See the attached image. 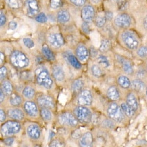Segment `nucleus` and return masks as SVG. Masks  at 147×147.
Returning a JSON list of instances; mask_svg holds the SVG:
<instances>
[{"mask_svg":"<svg viewBox=\"0 0 147 147\" xmlns=\"http://www.w3.org/2000/svg\"><path fill=\"white\" fill-rule=\"evenodd\" d=\"M82 30H83L84 32H86V33H88L89 31H90V30H89V27H88V25L87 22H84V23L82 24Z\"/></svg>","mask_w":147,"mask_h":147,"instance_id":"obj_51","label":"nucleus"},{"mask_svg":"<svg viewBox=\"0 0 147 147\" xmlns=\"http://www.w3.org/2000/svg\"><path fill=\"white\" fill-rule=\"evenodd\" d=\"M95 10L91 5H85L81 10V17L84 22L90 23L93 22L95 18Z\"/></svg>","mask_w":147,"mask_h":147,"instance_id":"obj_12","label":"nucleus"},{"mask_svg":"<svg viewBox=\"0 0 147 147\" xmlns=\"http://www.w3.org/2000/svg\"><path fill=\"white\" fill-rule=\"evenodd\" d=\"M10 103L13 107H18L22 103V98L20 95H18L16 93H13L10 96Z\"/></svg>","mask_w":147,"mask_h":147,"instance_id":"obj_31","label":"nucleus"},{"mask_svg":"<svg viewBox=\"0 0 147 147\" xmlns=\"http://www.w3.org/2000/svg\"><path fill=\"white\" fill-rule=\"evenodd\" d=\"M136 54L138 57L140 59H147V46L141 45L136 49Z\"/></svg>","mask_w":147,"mask_h":147,"instance_id":"obj_35","label":"nucleus"},{"mask_svg":"<svg viewBox=\"0 0 147 147\" xmlns=\"http://www.w3.org/2000/svg\"><path fill=\"white\" fill-rule=\"evenodd\" d=\"M6 113L5 112V110L3 109H0V121L1 122H5V119H6Z\"/></svg>","mask_w":147,"mask_h":147,"instance_id":"obj_48","label":"nucleus"},{"mask_svg":"<svg viewBox=\"0 0 147 147\" xmlns=\"http://www.w3.org/2000/svg\"><path fill=\"white\" fill-rule=\"evenodd\" d=\"M35 147H40V146L39 145V144H36V145L35 146Z\"/></svg>","mask_w":147,"mask_h":147,"instance_id":"obj_57","label":"nucleus"},{"mask_svg":"<svg viewBox=\"0 0 147 147\" xmlns=\"http://www.w3.org/2000/svg\"><path fill=\"white\" fill-rule=\"evenodd\" d=\"M13 142H14V138L13 137L6 138L4 139L3 140L4 144H5L6 146H9L13 144Z\"/></svg>","mask_w":147,"mask_h":147,"instance_id":"obj_47","label":"nucleus"},{"mask_svg":"<svg viewBox=\"0 0 147 147\" xmlns=\"http://www.w3.org/2000/svg\"><path fill=\"white\" fill-rule=\"evenodd\" d=\"M107 20V17H106L105 13H98L95 16L94 22H95V24L96 27H99V28H102V27H103L104 26H105Z\"/></svg>","mask_w":147,"mask_h":147,"instance_id":"obj_27","label":"nucleus"},{"mask_svg":"<svg viewBox=\"0 0 147 147\" xmlns=\"http://www.w3.org/2000/svg\"><path fill=\"white\" fill-rule=\"evenodd\" d=\"M145 70H146V73H147V62H146V69H145Z\"/></svg>","mask_w":147,"mask_h":147,"instance_id":"obj_56","label":"nucleus"},{"mask_svg":"<svg viewBox=\"0 0 147 147\" xmlns=\"http://www.w3.org/2000/svg\"><path fill=\"white\" fill-rule=\"evenodd\" d=\"M48 42L52 47L55 48H60L65 44L63 36L59 32H53L48 36Z\"/></svg>","mask_w":147,"mask_h":147,"instance_id":"obj_11","label":"nucleus"},{"mask_svg":"<svg viewBox=\"0 0 147 147\" xmlns=\"http://www.w3.org/2000/svg\"><path fill=\"white\" fill-rule=\"evenodd\" d=\"M40 115L41 116L42 119L45 121H49L52 119V113L51 112L50 109L46 108V107L40 108Z\"/></svg>","mask_w":147,"mask_h":147,"instance_id":"obj_32","label":"nucleus"},{"mask_svg":"<svg viewBox=\"0 0 147 147\" xmlns=\"http://www.w3.org/2000/svg\"><path fill=\"white\" fill-rule=\"evenodd\" d=\"M144 26L145 27V28L147 30V15L146 16L145 18L144 19Z\"/></svg>","mask_w":147,"mask_h":147,"instance_id":"obj_53","label":"nucleus"},{"mask_svg":"<svg viewBox=\"0 0 147 147\" xmlns=\"http://www.w3.org/2000/svg\"><path fill=\"white\" fill-rule=\"evenodd\" d=\"M67 60L69 61V63L71 64L73 68H74L75 69H80L82 65H81L80 61L77 59V57L76 56L73 55L71 53L67 54L66 55Z\"/></svg>","mask_w":147,"mask_h":147,"instance_id":"obj_26","label":"nucleus"},{"mask_svg":"<svg viewBox=\"0 0 147 147\" xmlns=\"http://www.w3.org/2000/svg\"><path fill=\"white\" fill-rule=\"evenodd\" d=\"M5 93L2 90V89L1 88V90H0V102L1 103H2L4 102V100H5Z\"/></svg>","mask_w":147,"mask_h":147,"instance_id":"obj_52","label":"nucleus"},{"mask_svg":"<svg viewBox=\"0 0 147 147\" xmlns=\"http://www.w3.org/2000/svg\"><path fill=\"white\" fill-rule=\"evenodd\" d=\"M64 143L59 139H54L49 144V147H64Z\"/></svg>","mask_w":147,"mask_h":147,"instance_id":"obj_42","label":"nucleus"},{"mask_svg":"<svg viewBox=\"0 0 147 147\" xmlns=\"http://www.w3.org/2000/svg\"><path fill=\"white\" fill-rule=\"evenodd\" d=\"M22 95L23 96H24L26 99H33L35 96V90L34 88H32V86H30V85H27L26 87H24V88L22 90Z\"/></svg>","mask_w":147,"mask_h":147,"instance_id":"obj_29","label":"nucleus"},{"mask_svg":"<svg viewBox=\"0 0 147 147\" xmlns=\"http://www.w3.org/2000/svg\"><path fill=\"white\" fill-rule=\"evenodd\" d=\"M58 121L60 124L69 127H76L78 124V120L74 114L70 112H63L58 116Z\"/></svg>","mask_w":147,"mask_h":147,"instance_id":"obj_7","label":"nucleus"},{"mask_svg":"<svg viewBox=\"0 0 147 147\" xmlns=\"http://www.w3.org/2000/svg\"><path fill=\"white\" fill-rule=\"evenodd\" d=\"M132 21L130 16L125 13L119 14L115 16V19H114L115 25L121 29L129 28L132 25Z\"/></svg>","mask_w":147,"mask_h":147,"instance_id":"obj_8","label":"nucleus"},{"mask_svg":"<svg viewBox=\"0 0 147 147\" xmlns=\"http://www.w3.org/2000/svg\"><path fill=\"white\" fill-rule=\"evenodd\" d=\"M52 76L54 79L58 82H61L65 80V72L63 69L59 65H54L52 68Z\"/></svg>","mask_w":147,"mask_h":147,"instance_id":"obj_21","label":"nucleus"},{"mask_svg":"<svg viewBox=\"0 0 147 147\" xmlns=\"http://www.w3.org/2000/svg\"><path fill=\"white\" fill-rule=\"evenodd\" d=\"M6 22H7V18L5 16V13L2 12V10H1V13H0V26L2 27H3L5 23H6Z\"/></svg>","mask_w":147,"mask_h":147,"instance_id":"obj_46","label":"nucleus"},{"mask_svg":"<svg viewBox=\"0 0 147 147\" xmlns=\"http://www.w3.org/2000/svg\"><path fill=\"white\" fill-rule=\"evenodd\" d=\"M115 1H122V0H115Z\"/></svg>","mask_w":147,"mask_h":147,"instance_id":"obj_59","label":"nucleus"},{"mask_svg":"<svg viewBox=\"0 0 147 147\" xmlns=\"http://www.w3.org/2000/svg\"><path fill=\"white\" fill-rule=\"evenodd\" d=\"M71 15L70 13L68 10L65 9H61L58 11L57 15V19L59 23L61 24H65L67 23L70 20Z\"/></svg>","mask_w":147,"mask_h":147,"instance_id":"obj_23","label":"nucleus"},{"mask_svg":"<svg viewBox=\"0 0 147 147\" xmlns=\"http://www.w3.org/2000/svg\"><path fill=\"white\" fill-rule=\"evenodd\" d=\"M63 0H49V6L52 9H58L62 7Z\"/></svg>","mask_w":147,"mask_h":147,"instance_id":"obj_40","label":"nucleus"},{"mask_svg":"<svg viewBox=\"0 0 147 147\" xmlns=\"http://www.w3.org/2000/svg\"><path fill=\"white\" fill-rule=\"evenodd\" d=\"M107 97L112 102H116L120 98L119 89L115 85H111L107 90Z\"/></svg>","mask_w":147,"mask_h":147,"instance_id":"obj_22","label":"nucleus"},{"mask_svg":"<svg viewBox=\"0 0 147 147\" xmlns=\"http://www.w3.org/2000/svg\"><path fill=\"white\" fill-rule=\"evenodd\" d=\"M80 147H93L94 146V138L90 132H85L79 138Z\"/></svg>","mask_w":147,"mask_h":147,"instance_id":"obj_17","label":"nucleus"},{"mask_svg":"<svg viewBox=\"0 0 147 147\" xmlns=\"http://www.w3.org/2000/svg\"><path fill=\"white\" fill-rule=\"evenodd\" d=\"M121 40L124 45L130 50H136L140 47V38L130 30H125L121 34Z\"/></svg>","mask_w":147,"mask_h":147,"instance_id":"obj_3","label":"nucleus"},{"mask_svg":"<svg viewBox=\"0 0 147 147\" xmlns=\"http://www.w3.org/2000/svg\"><path fill=\"white\" fill-rule=\"evenodd\" d=\"M10 61L12 65L18 69H24L30 65V60L27 55L19 50H14L10 55Z\"/></svg>","mask_w":147,"mask_h":147,"instance_id":"obj_2","label":"nucleus"},{"mask_svg":"<svg viewBox=\"0 0 147 147\" xmlns=\"http://www.w3.org/2000/svg\"><path fill=\"white\" fill-rule=\"evenodd\" d=\"M107 114L111 120L116 122H121L124 119V114L122 111L121 106L115 102H111L108 105Z\"/></svg>","mask_w":147,"mask_h":147,"instance_id":"obj_4","label":"nucleus"},{"mask_svg":"<svg viewBox=\"0 0 147 147\" xmlns=\"http://www.w3.org/2000/svg\"><path fill=\"white\" fill-rule=\"evenodd\" d=\"M74 114L78 121L82 124H88L92 121V113L86 106L79 105L76 107Z\"/></svg>","mask_w":147,"mask_h":147,"instance_id":"obj_6","label":"nucleus"},{"mask_svg":"<svg viewBox=\"0 0 147 147\" xmlns=\"http://www.w3.org/2000/svg\"><path fill=\"white\" fill-rule=\"evenodd\" d=\"M118 83L122 88L129 89L131 87V81L125 75H120L118 77Z\"/></svg>","mask_w":147,"mask_h":147,"instance_id":"obj_28","label":"nucleus"},{"mask_svg":"<svg viewBox=\"0 0 147 147\" xmlns=\"http://www.w3.org/2000/svg\"><path fill=\"white\" fill-rule=\"evenodd\" d=\"M7 115L10 119L15 121H22L24 118V113L21 109L13 107L7 110Z\"/></svg>","mask_w":147,"mask_h":147,"instance_id":"obj_18","label":"nucleus"},{"mask_svg":"<svg viewBox=\"0 0 147 147\" xmlns=\"http://www.w3.org/2000/svg\"><path fill=\"white\" fill-rule=\"evenodd\" d=\"M17 27H18V24L15 21H11V22H10V23L8 24L9 29L11 30H16L17 28Z\"/></svg>","mask_w":147,"mask_h":147,"instance_id":"obj_49","label":"nucleus"},{"mask_svg":"<svg viewBox=\"0 0 147 147\" xmlns=\"http://www.w3.org/2000/svg\"><path fill=\"white\" fill-rule=\"evenodd\" d=\"M1 88L4 91L5 94L7 96H10L13 94V85L9 80H5L2 82Z\"/></svg>","mask_w":147,"mask_h":147,"instance_id":"obj_25","label":"nucleus"},{"mask_svg":"<svg viewBox=\"0 0 147 147\" xmlns=\"http://www.w3.org/2000/svg\"><path fill=\"white\" fill-rule=\"evenodd\" d=\"M0 55H1V63H2L4 62V60H5V55L2 52H0Z\"/></svg>","mask_w":147,"mask_h":147,"instance_id":"obj_54","label":"nucleus"},{"mask_svg":"<svg viewBox=\"0 0 147 147\" xmlns=\"http://www.w3.org/2000/svg\"><path fill=\"white\" fill-rule=\"evenodd\" d=\"M35 21L38 23H46L47 22V16L44 13H39L35 17Z\"/></svg>","mask_w":147,"mask_h":147,"instance_id":"obj_41","label":"nucleus"},{"mask_svg":"<svg viewBox=\"0 0 147 147\" xmlns=\"http://www.w3.org/2000/svg\"><path fill=\"white\" fill-rule=\"evenodd\" d=\"M7 76V69L5 65H2L0 69V79L2 81H5Z\"/></svg>","mask_w":147,"mask_h":147,"instance_id":"obj_44","label":"nucleus"},{"mask_svg":"<svg viewBox=\"0 0 147 147\" xmlns=\"http://www.w3.org/2000/svg\"><path fill=\"white\" fill-rule=\"evenodd\" d=\"M93 102V95L89 90H81L77 96V103L79 105L89 106Z\"/></svg>","mask_w":147,"mask_h":147,"instance_id":"obj_9","label":"nucleus"},{"mask_svg":"<svg viewBox=\"0 0 147 147\" xmlns=\"http://www.w3.org/2000/svg\"><path fill=\"white\" fill-rule=\"evenodd\" d=\"M126 102L128 104V105L132 109V110L136 113L139 107V103L138 101L137 96L135 94V93L130 92L127 95V98H126Z\"/></svg>","mask_w":147,"mask_h":147,"instance_id":"obj_20","label":"nucleus"},{"mask_svg":"<svg viewBox=\"0 0 147 147\" xmlns=\"http://www.w3.org/2000/svg\"><path fill=\"white\" fill-rule=\"evenodd\" d=\"M121 65H122V67H123V70H124V71L127 74L131 75V74H133L134 72L133 66H132L130 61L126 60L125 59H124V61L121 63Z\"/></svg>","mask_w":147,"mask_h":147,"instance_id":"obj_34","label":"nucleus"},{"mask_svg":"<svg viewBox=\"0 0 147 147\" xmlns=\"http://www.w3.org/2000/svg\"><path fill=\"white\" fill-rule=\"evenodd\" d=\"M76 57L80 62H85L90 56L89 50L84 44H80L77 45L75 50Z\"/></svg>","mask_w":147,"mask_h":147,"instance_id":"obj_15","label":"nucleus"},{"mask_svg":"<svg viewBox=\"0 0 147 147\" xmlns=\"http://www.w3.org/2000/svg\"><path fill=\"white\" fill-rule=\"evenodd\" d=\"M22 129V124L18 121L10 120L4 122L1 126V132L3 136H10L18 133Z\"/></svg>","mask_w":147,"mask_h":147,"instance_id":"obj_5","label":"nucleus"},{"mask_svg":"<svg viewBox=\"0 0 147 147\" xmlns=\"http://www.w3.org/2000/svg\"><path fill=\"white\" fill-rule=\"evenodd\" d=\"M27 133L30 139L34 140H38L41 136V129L40 126L38 124H30L27 127Z\"/></svg>","mask_w":147,"mask_h":147,"instance_id":"obj_16","label":"nucleus"},{"mask_svg":"<svg viewBox=\"0 0 147 147\" xmlns=\"http://www.w3.org/2000/svg\"><path fill=\"white\" fill-rule=\"evenodd\" d=\"M90 71H91V73L93 74V76H94L96 78L101 77L103 75V72H102V70L101 69V68L99 65H96V64H94V65H93L90 67Z\"/></svg>","mask_w":147,"mask_h":147,"instance_id":"obj_38","label":"nucleus"},{"mask_svg":"<svg viewBox=\"0 0 147 147\" xmlns=\"http://www.w3.org/2000/svg\"><path fill=\"white\" fill-rule=\"evenodd\" d=\"M24 110L30 117H37L38 115V107L33 101H27L24 105Z\"/></svg>","mask_w":147,"mask_h":147,"instance_id":"obj_14","label":"nucleus"},{"mask_svg":"<svg viewBox=\"0 0 147 147\" xmlns=\"http://www.w3.org/2000/svg\"><path fill=\"white\" fill-rule=\"evenodd\" d=\"M7 6L13 10H17L20 8L22 6V1L21 0H5Z\"/></svg>","mask_w":147,"mask_h":147,"instance_id":"obj_36","label":"nucleus"},{"mask_svg":"<svg viewBox=\"0 0 147 147\" xmlns=\"http://www.w3.org/2000/svg\"><path fill=\"white\" fill-rule=\"evenodd\" d=\"M84 86V82L81 79L76 80L73 82L71 85V89L74 93H80L82 90V88Z\"/></svg>","mask_w":147,"mask_h":147,"instance_id":"obj_33","label":"nucleus"},{"mask_svg":"<svg viewBox=\"0 0 147 147\" xmlns=\"http://www.w3.org/2000/svg\"><path fill=\"white\" fill-rule=\"evenodd\" d=\"M37 104L40 108L46 107L49 109H54L55 107V102L52 97L44 94H42L37 98Z\"/></svg>","mask_w":147,"mask_h":147,"instance_id":"obj_13","label":"nucleus"},{"mask_svg":"<svg viewBox=\"0 0 147 147\" xmlns=\"http://www.w3.org/2000/svg\"><path fill=\"white\" fill-rule=\"evenodd\" d=\"M146 94H147V88H146Z\"/></svg>","mask_w":147,"mask_h":147,"instance_id":"obj_58","label":"nucleus"},{"mask_svg":"<svg viewBox=\"0 0 147 147\" xmlns=\"http://www.w3.org/2000/svg\"><path fill=\"white\" fill-rule=\"evenodd\" d=\"M89 54L92 57H97V55H98V51L96 50V49L94 48V47H90V50L89 52Z\"/></svg>","mask_w":147,"mask_h":147,"instance_id":"obj_50","label":"nucleus"},{"mask_svg":"<svg viewBox=\"0 0 147 147\" xmlns=\"http://www.w3.org/2000/svg\"><path fill=\"white\" fill-rule=\"evenodd\" d=\"M23 43L29 49H32L35 47V43L30 38H23Z\"/></svg>","mask_w":147,"mask_h":147,"instance_id":"obj_43","label":"nucleus"},{"mask_svg":"<svg viewBox=\"0 0 147 147\" xmlns=\"http://www.w3.org/2000/svg\"><path fill=\"white\" fill-rule=\"evenodd\" d=\"M111 48V42L108 39H103L101 42L100 47H99V50L101 52H105L110 50V49Z\"/></svg>","mask_w":147,"mask_h":147,"instance_id":"obj_37","label":"nucleus"},{"mask_svg":"<svg viewBox=\"0 0 147 147\" xmlns=\"http://www.w3.org/2000/svg\"><path fill=\"white\" fill-rule=\"evenodd\" d=\"M131 87L132 90L138 93H143L146 90V84L141 79H135L131 82ZM146 92V91H145Z\"/></svg>","mask_w":147,"mask_h":147,"instance_id":"obj_19","label":"nucleus"},{"mask_svg":"<svg viewBox=\"0 0 147 147\" xmlns=\"http://www.w3.org/2000/svg\"><path fill=\"white\" fill-rule=\"evenodd\" d=\"M87 0H70V2L77 7H82L85 5Z\"/></svg>","mask_w":147,"mask_h":147,"instance_id":"obj_45","label":"nucleus"},{"mask_svg":"<svg viewBox=\"0 0 147 147\" xmlns=\"http://www.w3.org/2000/svg\"><path fill=\"white\" fill-rule=\"evenodd\" d=\"M97 61L100 65H102L104 68H108L110 66V62L106 56L103 55H100L97 57Z\"/></svg>","mask_w":147,"mask_h":147,"instance_id":"obj_39","label":"nucleus"},{"mask_svg":"<svg viewBox=\"0 0 147 147\" xmlns=\"http://www.w3.org/2000/svg\"><path fill=\"white\" fill-rule=\"evenodd\" d=\"M25 7L28 16L35 17L39 13L40 7L37 0H26Z\"/></svg>","mask_w":147,"mask_h":147,"instance_id":"obj_10","label":"nucleus"},{"mask_svg":"<svg viewBox=\"0 0 147 147\" xmlns=\"http://www.w3.org/2000/svg\"><path fill=\"white\" fill-rule=\"evenodd\" d=\"M121 108L125 115L129 118H132L136 114V112L128 105L127 102H122L121 104Z\"/></svg>","mask_w":147,"mask_h":147,"instance_id":"obj_30","label":"nucleus"},{"mask_svg":"<svg viewBox=\"0 0 147 147\" xmlns=\"http://www.w3.org/2000/svg\"><path fill=\"white\" fill-rule=\"evenodd\" d=\"M35 77L36 82L41 87H44L47 89H50L52 87L53 80L46 67H38L35 70Z\"/></svg>","mask_w":147,"mask_h":147,"instance_id":"obj_1","label":"nucleus"},{"mask_svg":"<svg viewBox=\"0 0 147 147\" xmlns=\"http://www.w3.org/2000/svg\"><path fill=\"white\" fill-rule=\"evenodd\" d=\"M93 3H95V4H97L99 3V2H101V0H90Z\"/></svg>","mask_w":147,"mask_h":147,"instance_id":"obj_55","label":"nucleus"},{"mask_svg":"<svg viewBox=\"0 0 147 147\" xmlns=\"http://www.w3.org/2000/svg\"><path fill=\"white\" fill-rule=\"evenodd\" d=\"M42 55L45 57L47 60H49V61H53L55 60V55L54 54V52H52L50 49V48L49 47V46L47 44H44L42 46L41 49Z\"/></svg>","mask_w":147,"mask_h":147,"instance_id":"obj_24","label":"nucleus"}]
</instances>
